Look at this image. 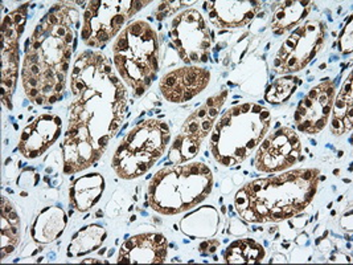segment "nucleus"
I'll list each match as a JSON object with an SVG mask.
<instances>
[{"mask_svg":"<svg viewBox=\"0 0 353 265\" xmlns=\"http://www.w3.org/2000/svg\"><path fill=\"white\" fill-rule=\"evenodd\" d=\"M27 6L4 17L1 23V101L8 110H12L11 99L19 77V43L27 23Z\"/></svg>","mask_w":353,"mask_h":265,"instance_id":"12","label":"nucleus"},{"mask_svg":"<svg viewBox=\"0 0 353 265\" xmlns=\"http://www.w3.org/2000/svg\"><path fill=\"white\" fill-rule=\"evenodd\" d=\"M80 11L64 1L52 7L26 43L21 83L34 104L53 105L64 97L72 55L77 44Z\"/></svg>","mask_w":353,"mask_h":265,"instance_id":"2","label":"nucleus"},{"mask_svg":"<svg viewBox=\"0 0 353 265\" xmlns=\"http://www.w3.org/2000/svg\"><path fill=\"white\" fill-rule=\"evenodd\" d=\"M224 257L228 264H256L266 257V249L253 239H239L226 248Z\"/></svg>","mask_w":353,"mask_h":265,"instance_id":"26","label":"nucleus"},{"mask_svg":"<svg viewBox=\"0 0 353 265\" xmlns=\"http://www.w3.org/2000/svg\"><path fill=\"white\" fill-rule=\"evenodd\" d=\"M168 255V243L161 233H141L128 239L119 249L118 264H161Z\"/></svg>","mask_w":353,"mask_h":265,"instance_id":"17","label":"nucleus"},{"mask_svg":"<svg viewBox=\"0 0 353 265\" xmlns=\"http://www.w3.org/2000/svg\"><path fill=\"white\" fill-rule=\"evenodd\" d=\"M212 188L213 174L204 164L165 166L154 175L147 198L158 214L179 215L203 203Z\"/></svg>","mask_w":353,"mask_h":265,"instance_id":"5","label":"nucleus"},{"mask_svg":"<svg viewBox=\"0 0 353 265\" xmlns=\"http://www.w3.org/2000/svg\"><path fill=\"white\" fill-rule=\"evenodd\" d=\"M353 125V81L352 73L344 81L335 96L330 128L334 135H343L352 130Z\"/></svg>","mask_w":353,"mask_h":265,"instance_id":"23","label":"nucleus"},{"mask_svg":"<svg viewBox=\"0 0 353 265\" xmlns=\"http://www.w3.org/2000/svg\"><path fill=\"white\" fill-rule=\"evenodd\" d=\"M302 159V142L291 128H281L259 144L254 158L256 168L261 173L274 174L291 168Z\"/></svg>","mask_w":353,"mask_h":265,"instance_id":"13","label":"nucleus"},{"mask_svg":"<svg viewBox=\"0 0 353 265\" xmlns=\"http://www.w3.org/2000/svg\"><path fill=\"white\" fill-rule=\"evenodd\" d=\"M105 240L106 230L101 224H89L73 236L66 255L72 259L86 256L99 248Z\"/></svg>","mask_w":353,"mask_h":265,"instance_id":"25","label":"nucleus"},{"mask_svg":"<svg viewBox=\"0 0 353 265\" xmlns=\"http://www.w3.org/2000/svg\"><path fill=\"white\" fill-rule=\"evenodd\" d=\"M220 226V214L212 206H203L180 222V230L190 239H210Z\"/></svg>","mask_w":353,"mask_h":265,"instance_id":"21","label":"nucleus"},{"mask_svg":"<svg viewBox=\"0 0 353 265\" xmlns=\"http://www.w3.org/2000/svg\"><path fill=\"white\" fill-rule=\"evenodd\" d=\"M151 1L141 0H93L82 14L81 39L90 48L105 47L121 33L130 19Z\"/></svg>","mask_w":353,"mask_h":265,"instance_id":"8","label":"nucleus"},{"mask_svg":"<svg viewBox=\"0 0 353 265\" xmlns=\"http://www.w3.org/2000/svg\"><path fill=\"white\" fill-rule=\"evenodd\" d=\"M105 191V179L98 173H90L77 178L69 188L70 206L86 213L93 208Z\"/></svg>","mask_w":353,"mask_h":265,"instance_id":"20","label":"nucleus"},{"mask_svg":"<svg viewBox=\"0 0 353 265\" xmlns=\"http://www.w3.org/2000/svg\"><path fill=\"white\" fill-rule=\"evenodd\" d=\"M114 66L122 81L135 96H142L154 83L161 69L159 39L145 20H135L118 35L112 46Z\"/></svg>","mask_w":353,"mask_h":265,"instance_id":"6","label":"nucleus"},{"mask_svg":"<svg viewBox=\"0 0 353 265\" xmlns=\"http://www.w3.org/2000/svg\"><path fill=\"white\" fill-rule=\"evenodd\" d=\"M210 83V72L197 66H181L165 73L159 88L163 97L172 104H184L201 93Z\"/></svg>","mask_w":353,"mask_h":265,"instance_id":"15","label":"nucleus"},{"mask_svg":"<svg viewBox=\"0 0 353 265\" xmlns=\"http://www.w3.org/2000/svg\"><path fill=\"white\" fill-rule=\"evenodd\" d=\"M196 1H181V0H174V1H161V4L155 8L154 11V17L157 20H164L165 17H172L175 15L177 11L184 7V6H190L194 4Z\"/></svg>","mask_w":353,"mask_h":265,"instance_id":"28","label":"nucleus"},{"mask_svg":"<svg viewBox=\"0 0 353 265\" xmlns=\"http://www.w3.org/2000/svg\"><path fill=\"white\" fill-rule=\"evenodd\" d=\"M226 99L228 90H223L207 99L204 105L187 118L168 151L171 165H183L200 153L201 145L214 128Z\"/></svg>","mask_w":353,"mask_h":265,"instance_id":"9","label":"nucleus"},{"mask_svg":"<svg viewBox=\"0 0 353 265\" xmlns=\"http://www.w3.org/2000/svg\"><path fill=\"white\" fill-rule=\"evenodd\" d=\"M301 83H302L301 79L295 76L279 77L266 89L265 99L273 105L283 104L295 93V90L298 89Z\"/></svg>","mask_w":353,"mask_h":265,"instance_id":"27","label":"nucleus"},{"mask_svg":"<svg viewBox=\"0 0 353 265\" xmlns=\"http://www.w3.org/2000/svg\"><path fill=\"white\" fill-rule=\"evenodd\" d=\"M61 130V117L57 115H40L21 132L17 149L26 158H37L59 139Z\"/></svg>","mask_w":353,"mask_h":265,"instance_id":"16","label":"nucleus"},{"mask_svg":"<svg viewBox=\"0 0 353 265\" xmlns=\"http://www.w3.org/2000/svg\"><path fill=\"white\" fill-rule=\"evenodd\" d=\"M68 216L60 206H50L40 211L31 227L32 239L39 244H50L64 233Z\"/></svg>","mask_w":353,"mask_h":265,"instance_id":"19","label":"nucleus"},{"mask_svg":"<svg viewBox=\"0 0 353 265\" xmlns=\"http://www.w3.org/2000/svg\"><path fill=\"white\" fill-rule=\"evenodd\" d=\"M73 101L63 141L64 171L69 175L89 168L101 159L121 129L129 93L112 61L99 52L79 55L70 75Z\"/></svg>","mask_w":353,"mask_h":265,"instance_id":"1","label":"nucleus"},{"mask_svg":"<svg viewBox=\"0 0 353 265\" xmlns=\"http://www.w3.org/2000/svg\"><path fill=\"white\" fill-rule=\"evenodd\" d=\"M327 41V24L323 20L311 19L298 26L274 57L276 73L290 75L305 69L321 52Z\"/></svg>","mask_w":353,"mask_h":265,"instance_id":"10","label":"nucleus"},{"mask_svg":"<svg viewBox=\"0 0 353 265\" xmlns=\"http://www.w3.org/2000/svg\"><path fill=\"white\" fill-rule=\"evenodd\" d=\"M204 10L213 26L229 30L248 26L262 10V3L254 0L205 1Z\"/></svg>","mask_w":353,"mask_h":265,"instance_id":"18","label":"nucleus"},{"mask_svg":"<svg viewBox=\"0 0 353 265\" xmlns=\"http://www.w3.org/2000/svg\"><path fill=\"white\" fill-rule=\"evenodd\" d=\"M272 125L268 108L245 102L228 109L216 121L210 135V153L219 165H241L257 149Z\"/></svg>","mask_w":353,"mask_h":265,"instance_id":"4","label":"nucleus"},{"mask_svg":"<svg viewBox=\"0 0 353 265\" xmlns=\"http://www.w3.org/2000/svg\"><path fill=\"white\" fill-rule=\"evenodd\" d=\"M336 96V84L331 79L314 86L299 101L294 113L296 129L305 134H319L330 121L334 101Z\"/></svg>","mask_w":353,"mask_h":265,"instance_id":"14","label":"nucleus"},{"mask_svg":"<svg viewBox=\"0 0 353 265\" xmlns=\"http://www.w3.org/2000/svg\"><path fill=\"white\" fill-rule=\"evenodd\" d=\"M170 35L179 57L185 64L208 63L213 39L201 12L191 8L179 14L171 24Z\"/></svg>","mask_w":353,"mask_h":265,"instance_id":"11","label":"nucleus"},{"mask_svg":"<svg viewBox=\"0 0 353 265\" xmlns=\"http://www.w3.org/2000/svg\"><path fill=\"white\" fill-rule=\"evenodd\" d=\"M353 17H348L345 26L343 27L341 32L337 39V47L343 55L352 53L353 48Z\"/></svg>","mask_w":353,"mask_h":265,"instance_id":"29","label":"nucleus"},{"mask_svg":"<svg viewBox=\"0 0 353 265\" xmlns=\"http://www.w3.org/2000/svg\"><path fill=\"white\" fill-rule=\"evenodd\" d=\"M171 141L167 122L150 118L138 122L122 139L112 157V167L122 179L145 175L161 159Z\"/></svg>","mask_w":353,"mask_h":265,"instance_id":"7","label":"nucleus"},{"mask_svg":"<svg viewBox=\"0 0 353 265\" xmlns=\"http://www.w3.org/2000/svg\"><path fill=\"white\" fill-rule=\"evenodd\" d=\"M217 246H219V242H217V240H210V239H207V242H205V243H203V244L199 247V249L208 248V251L205 252V255H210V253L216 252Z\"/></svg>","mask_w":353,"mask_h":265,"instance_id":"30","label":"nucleus"},{"mask_svg":"<svg viewBox=\"0 0 353 265\" xmlns=\"http://www.w3.org/2000/svg\"><path fill=\"white\" fill-rule=\"evenodd\" d=\"M0 210V257L4 260L20 243L21 224L15 206L6 197H1Z\"/></svg>","mask_w":353,"mask_h":265,"instance_id":"22","label":"nucleus"},{"mask_svg":"<svg viewBox=\"0 0 353 265\" xmlns=\"http://www.w3.org/2000/svg\"><path fill=\"white\" fill-rule=\"evenodd\" d=\"M319 178L318 168H296L246 183L234 197V208L249 223L283 222L312 203Z\"/></svg>","mask_w":353,"mask_h":265,"instance_id":"3","label":"nucleus"},{"mask_svg":"<svg viewBox=\"0 0 353 265\" xmlns=\"http://www.w3.org/2000/svg\"><path fill=\"white\" fill-rule=\"evenodd\" d=\"M312 1L307 0H288L279 1L274 6L272 28L275 33L286 32L298 26L311 11Z\"/></svg>","mask_w":353,"mask_h":265,"instance_id":"24","label":"nucleus"}]
</instances>
